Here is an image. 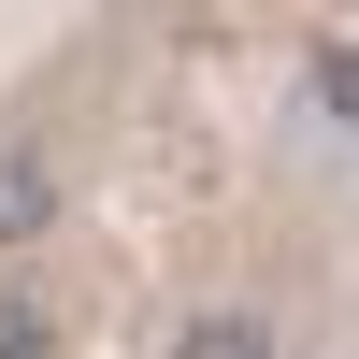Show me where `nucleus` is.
<instances>
[{
  "label": "nucleus",
  "instance_id": "nucleus-1",
  "mask_svg": "<svg viewBox=\"0 0 359 359\" xmlns=\"http://www.w3.org/2000/svg\"><path fill=\"white\" fill-rule=\"evenodd\" d=\"M158 359H273V331H259L245 302H216V316H187V331H172Z\"/></svg>",
  "mask_w": 359,
  "mask_h": 359
},
{
  "label": "nucleus",
  "instance_id": "nucleus-2",
  "mask_svg": "<svg viewBox=\"0 0 359 359\" xmlns=\"http://www.w3.org/2000/svg\"><path fill=\"white\" fill-rule=\"evenodd\" d=\"M43 216H57V172L0 144V245H29V230H43Z\"/></svg>",
  "mask_w": 359,
  "mask_h": 359
},
{
  "label": "nucleus",
  "instance_id": "nucleus-3",
  "mask_svg": "<svg viewBox=\"0 0 359 359\" xmlns=\"http://www.w3.org/2000/svg\"><path fill=\"white\" fill-rule=\"evenodd\" d=\"M0 359H57V316L29 302V287H0Z\"/></svg>",
  "mask_w": 359,
  "mask_h": 359
},
{
  "label": "nucleus",
  "instance_id": "nucleus-4",
  "mask_svg": "<svg viewBox=\"0 0 359 359\" xmlns=\"http://www.w3.org/2000/svg\"><path fill=\"white\" fill-rule=\"evenodd\" d=\"M316 101H331V115H359V43H316Z\"/></svg>",
  "mask_w": 359,
  "mask_h": 359
}]
</instances>
